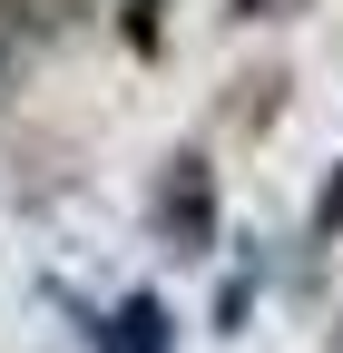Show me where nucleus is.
Instances as JSON below:
<instances>
[{
	"instance_id": "nucleus-6",
	"label": "nucleus",
	"mask_w": 343,
	"mask_h": 353,
	"mask_svg": "<svg viewBox=\"0 0 343 353\" xmlns=\"http://www.w3.org/2000/svg\"><path fill=\"white\" fill-rule=\"evenodd\" d=\"M294 10H304V0H226V20H245V30L255 20H294Z\"/></svg>"
},
{
	"instance_id": "nucleus-5",
	"label": "nucleus",
	"mask_w": 343,
	"mask_h": 353,
	"mask_svg": "<svg viewBox=\"0 0 343 353\" xmlns=\"http://www.w3.org/2000/svg\"><path fill=\"white\" fill-rule=\"evenodd\" d=\"M304 236H314V245H333V236H343V167L324 176V196H314V226H304Z\"/></svg>"
},
{
	"instance_id": "nucleus-7",
	"label": "nucleus",
	"mask_w": 343,
	"mask_h": 353,
	"mask_svg": "<svg viewBox=\"0 0 343 353\" xmlns=\"http://www.w3.org/2000/svg\"><path fill=\"white\" fill-rule=\"evenodd\" d=\"M10 79H20V39L0 30V88H10Z\"/></svg>"
},
{
	"instance_id": "nucleus-3",
	"label": "nucleus",
	"mask_w": 343,
	"mask_h": 353,
	"mask_svg": "<svg viewBox=\"0 0 343 353\" xmlns=\"http://www.w3.org/2000/svg\"><path fill=\"white\" fill-rule=\"evenodd\" d=\"M118 39H127L138 59H157V50H167V0H127V10H118Z\"/></svg>"
},
{
	"instance_id": "nucleus-2",
	"label": "nucleus",
	"mask_w": 343,
	"mask_h": 353,
	"mask_svg": "<svg viewBox=\"0 0 343 353\" xmlns=\"http://www.w3.org/2000/svg\"><path fill=\"white\" fill-rule=\"evenodd\" d=\"M89 353H177V314H167V294H118L108 314H89Z\"/></svg>"
},
{
	"instance_id": "nucleus-1",
	"label": "nucleus",
	"mask_w": 343,
	"mask_h": 353,
	"mask_svg": "<svg viewBox=\"0 0 343 353\" xmlns=\"http://www.w3.org/2000/svg\"><path fill=\"white\" fill-rule=\"evenodd\" d=\"M147 226H157V245L177 255V265H206V255H216V236H226V187H216V157H206V148H177V157L157 167Z\"/></svg>"
},
{
	"instance_id": "nucleus-4",
	"label": "nucleus",
	"mask_w": 343,
	"mask_h": 353,
	"mask_svg": "<svg viewBox=\"0 0 343 353\" xmlns=\"http://www.w3.org/2000/svg\"><path fill=\"white\" fill-rule=\"evenodd\" d=\"M255 285H265V265H255V255H245V265H236V275L216 285V334H245V304H255Z\"/></svg>"
},
{
	"instance_id": "nucleus-8",
	"label": "nucleus",
	"mask_w": 343,
	"mask_h": 353,
	"mask_svg": "<svg viewBox=\"0 0 343 353\" xmlns=\"http://www.w3.org/2000/svg\"><path fill=\"white\" fill-rule=\"evenodd\" d=\"M333 353H343V324H333Z\"/></svg>"
}]
</instances>
